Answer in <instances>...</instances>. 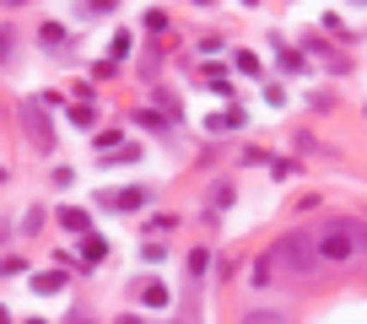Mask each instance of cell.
<instances>
[{
  "instance_id": "obj_1",
  "label": "cell",
  "mask_w": 367,
  "mask_h": 324,
  "mask_svg": "<svg viewBox=\"0 0 367 324\" xmlns=\"http://www.w3.org/2000/svg\"><path fill=\"white\" fill-rule=\"evenodd\" d=\"M270 265L287 270V276H297V281H308L313 270H319V244H313V232H287V238L270 248Z\"/></svg>"
},
{
  "instance_id": "obj_2",
  "label": "cell",
  "mask_w": 367,
  "mask_h": 324,
  "mask_svg": "<svg viewBox=\"0 0 367 324\" xmlns=\"http://www.w3.org/2000/svg\"><path fill=\"white\" fill-rule=\"evenodd\" d=\"M16 124H22V136L32 140V152H54V124H49V114H44V97L16 103Z\"/></svg>"
},
{
  "instance_id": "obj_3",
  "label": "cell",
  "mask_w": 367,
  "mask_h": 324,
  "mask_svg": "<svg viewBox=\"0 0 367 324\" xmlns=\"http://www.w3.org/2000/svg\"><path fill=\"white\" fill-rule=\"evenodd\" d=\"M313 244H319V260H351L356 254V238H351V222L346 216H330L324 232H313Z\"/></svg>"
},
{
  "instance_id": "obj_4",
  "label": "cell",
  "mask_w": 367,
  "mask_h": 324,
  "mask_svg": "<svg viewBox=\"0 0 367 324\" xmlns=\"http://www.w3.org/2000/svg\"><path fill=\"white\" fill-rule=\"evenodd\" d=\"M303 54H308V60H319L324 71H330V76H346V71H351V60H346L340 49H330V44H324V38H319V32H313V38H308V44H303Z\"/></svg>"
},
{
  "instance_id": "obj_5",
  "label": "cell",
  "mask_w": 367,
  "mask_h": 324,
  "mask_svg": "<svg viewBox=\"0 0 367 324\" xmlns=\"http://www.w3.org/2000/svg\"><path fill=\"white\" fill-rule=\"evenodd\" d=\"M44 49L49 54H65V49H71V32H65L60 22H44Z\"/></svg>"
},
{
  "instance_id": "obj_6",
  "label": "cell",
  "mask_w": 367,
  "mask_h": 324,
  "mask_svg": "<svg viewBox=\"0 0 367 324\" xmlns=\"http://www.w3.org/2000/svg\"><path fill=\"white\" fill-rule=\"evenodd\" d=\"M275 65L297 76V71H308V54H303V49H281V44H275Z\"/></svg>"
},
{
  "instance_id": "obj_7",
  "label": "cell",
  "mask_w": 367,
  "mask_h": 324,
  "mask_svg": "<svg viewBox=\"0 0 367 324\" xmlns=\"http://www.w3.org/2000/svg\"><path fill=\"white\" fill-rule=\"evenodd\" d=\"M114 205H119V211H140V205H146V189H140V184L119 189V195H114Z\"/></svg>"
},
{
  "instance_id": "obj_8",
  "label": "cell",
  "mask_w": 367,
  "mask_h": 324,
  "mask_svg": "<svg viewBox=\"0 0 367 324\" xmlns=\"http://www.w3.org/2000/svg\"><path fill=\"white\" fill-rule=\"evenodd\" d=\"M32 287H38V292H60V287H65V270H44V276H38V281H32Z\"/></svg>"
},
{
  "instance_id": "obj_9",
  "label": "cell",
  "mask_w": 367,
  "mask_h": 324,
  "mask_svg": "<svg viewBox=\"0 0 367 324\" xmlns=\"http://www.w3.org/2000/svg\"><path fill=\"white\" fill-rule=\"evenodd\" d=\"M232 65H238V71H243V76H260V60H254V54H248V49H238V54H232Z\"/></svg>"
},
{
  "instance_id": "obj_10",
  "label": "cell",
  "mask_w": 367,
  "mask_h": 324,
  "mask_svg": "<svg viewBox=\"0 0 367 324\" xmlns=\"http://www.w3.org/2000/svg\"><path fill=\"white\" fill-rule=\"evenodd\" d=\"M81 248H87V265H97L108 254V244H103V238H92V232H87V244H81Z\"/></svg>"
},
{
  "instance_id": "obj_11",
  "label": "cell",
  "mask_w": 367,
  "mask_h": 324,
  "mask_svg": "<svg viewBox=\"0 0 367 324\" xmlns=\"http://www.w3.org/2000/svg\"><path fill=\"white\" fill-rule=\"evenodd\" d=\"M270 276H275V265H270V254H265V260L254 265V287H270Z\"/></svg>"
},
{
  "instance_id": "obj_12",
  "label": "cell",
  "mask_w": 367,
  "mask_h": 324,
  "mask_svg": "<svg viewBox=\"0 0 367 324\" xmlns=\"http://www.w3.org/2000/svg\"><path fill=\"white\" fill-rule=\"evenodd\" d=\"M0 44H6V71H16V28H6V38H0Z\"/></svg>"
},
{
  "instance_id": "obj_13",
  "label": "cell",
  "mask_w": 367,
  "mask_h": 324,
  "mask_svg": "<svg viewBox=\"0 0 367 324\" xmlns=\"http://www.w3.org/2000/svg\"><path fill=\"white\" fill-rule=\"evenodd\" d=\"M60 222H65L71 232H87V211H60Z\"/></svg>"
},
{
  "instance_id": "obj_14",
  "label": "cell",
  "mask_w": 367,
  "mask_h": 324,
  "mask_svg": "<svg viewBox=\"0 0 367 324\" xmlns=\"http://www.w3.org/2000/svg\"><path fill=\"white\" fill-rule=\"evenodd\" d=\"M92 119H97V114H92V103H76V108H71V124H81V130H87Z\"/></svg>"
},
{
  "instance_id": "obj_15",
  "label": "cell",
  "mask_w": 367,
  "mask_h": 324,
  "mask_svg": "<svg viewBox=\"0 0 367 324\" xmlns=\"http://www.w3.org/2000/svg\"><path fill=\"white\" fill-rule=\"evenodd\" d=\"M243 324H287V319H281V313H270V308H254Z\"/></svg>"
},
{
  "instance_id": "obj_16",
  "label": "cell",
  "mask_w": 367,
  "mask_h": 324,
  "mask_svg": "<svg viewBox=\"0 0 367 324\" xmlns=\"http://www.w3.org/2000/svg\"><path fill=\"white\" fill-rule=\"evenodd\" d=\"M38 227H44V205H32V211L22 216V232H38Z\"/></svg>"
},
{
  "instance_id": "obj_17",
  "label": "cell",
  "mask_w": 367,
  "mask_h": 324,
  "mask_svg": "<svg viewBox=\"0 0 367 324\" xmlns=\"http://www.w3.org/2000/svg\"><path fill=\"white\" fill-rule=\"evenodd\" d=\"M308 108H313V114H330V108H335V97H330V92H313V97H308Z\"/></svg>"
},
{
  "instance_id": "obj_18",
  "label": "cell",
  "mask_w": 367,
  "mask_h": 324,
  "mask_svg": "<svg viewBox=\"0 0 367 324\" xmlns=\"http://www.w3.org/2000/svg\"><path fill=\"white\" fill-rule=\"evenodd\" d=\"M227 200H232V184H216V189H211V211H222Z\"/></svg>"
},
{
  "instance_id": "obj_19",
  "label": "cell",
  "mask_w": 367,
  "mask_h": 324,
  "mask_svg": "<svg viewBox=\"0 0 367 324\" xmlns=\"http://www.w3.org/2000/svg\"><path fill=\"white\" fill-rule=\"evenodd\" d=\"M168 28V11H146V32H162Z\"/></svg>"
},
{
  "instance_id": "obj_20",
  "label": "cell",
  "mask_w": 367,
  "mask_h": 324,
  "mask_svg": "<svg viewBox=\"0 0 367 324\" xmlns=\"http://www.w3.org/2000/svg\"><path fill=\"white\" fill-rule=\"evenodd\" d=\"M157 108H162V114H179V97H173V92H162V87H157Z\"/></svg>"
},
{
  "instance_id": "obj_21",
  "label": "cell",
  "mask_w": 367,
  "mask_h": 324,
  "mask_svg": "<svg viewBox=\"0 0 367 324\" xmlns=\"http://www.w3.org/2000/svg\"><path fill=\"white\" fill-rule=\"evenodd\" d=\"M65 324H92V313H81V308H76V313H65Z\"/></svg>"
},
{
  "instance_id": "obj_22",
  "label": "cell",
  "mask_w": 367,
  "mask_h": 324,
  "mask_svg": "<svg viewBox=\"0 0 367 324\" xmlns=\"http://www.w3.org/2000/svg\"><path fill=\"white\" fill-rule=\"evenodd\" d=\"M119 324H140V319H119Z\"/></svg>"
}]
</instances>
